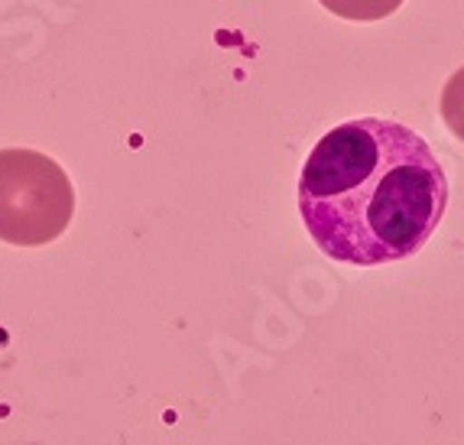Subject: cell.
Segmentation results:
<instances>
[{"label": "cell", "mask_w": 464, "mask_h": 445, "mask_svg": "<svg viewBox=\"0 0 464 445\" xmlns=\"http://www.w3.org/2000/svg\"><path fill=\"white\" fill-rule=\"evenodd\" d=\"M75 215V189L53 157L39 150H0V241L46 247Z\"/></svg>", "instance_id": "7a4b0ae2"}, {"label": "cell", "mask_w": 464, "mask_h": 445, "mask_svg": "<svg viewBox=\"0 0 464 445\" xmlns=\"http://www.w3.org/2000/svg\"><path fill=\"white\" fill-rule=\"evenodd\" d=\"M439 111H441L445 127H449L458 140L464 143V65L451 75L449 82H445V88H441Z\"/></svg>", "instance_id": "277c9868"}, {"label": "cell", "mask_w": 464, "mask_h": 445, "mask_svg": "<svg viewBox=\"0 0 464 445\" xmlns=\"http://www.w3.org/2000/svg\"><path fill=\"white\" fill-rule=\"evenodd\" d=\"M445 208V166L422 133L400 121L332 127L299 172V218L334 264H400L426 247Z\"/></svg>", "instance_id": "6da1fadb"}, {"label": "cell", "mask_w": 464, "mask_h": 445, "mask_svg": "<svg viewBox=\"0 0 464 445\" xmlns=\"http://www.w3.org/2000/svg\"><path fill=\"white\" fill-rule=\"evenodd\" d=\"M318 4L328 14L351 20V24H377V20L393 16L406 0H318Z\"/></svg>", "instance_id": "3957f363"}]
</instances>
